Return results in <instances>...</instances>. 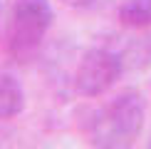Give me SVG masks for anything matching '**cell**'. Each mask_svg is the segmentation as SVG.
Returning <instances> with one entry per match:
<instances>
[{
  "label": "cell",
  "mask_w": 151,
  "mask_h": 149,
  "mask_svg": "<svg viewBox=\"0 0 151 149\" xmlns=\"http://www.w3.org/2000/svg\"><path fill=\"white\" fill-rule=\"evenodd\" d=\"M65 5H70V8H89L94 0H62Z\"/></svg>",
  "instance_id": "cell-6"
},
{
  "label": "cell",
  "mask_w": 151,
  "mask_h": 149,
  "mask_svg": "<svg viewBox=\"0 0 151 149\" xmlns=\"http://www.w3.org/2000/svg\"><path fill=\"white\" fill-rule=\"evenodd\" d=\"M122 57L111 50L94 47L87 50L74 72V87L84 97H99L109 90L122 74Z\"/></svg>",
  "instance_id": "cell-3"
},
{
  "label": "cell",
  "mask_w": 151,
  "mask_h": 149,
  "mask_svg": "<svg viewBox=\"0 0 151 149\" xmlns=\"http://www.w3.org/2000/svg\"><path fill=\"white\" fill-rule=\"evenodd\" d=\"M52 17L47 0H15L8 22V50L15 57H30L37 52Z\"/></svg>",
  "instance_id": "cell-2"
},
{
  "label": "cell",
  "mask_w": 151,
  "mask_h": 149,
  "mask_svg": "<svg viewBox=\"0 0 151 149\" xmlns=\"http://www.w3.org/2000/svg\"><path fill=\"white\" fill-rule=\"evenodd\" d=\"M119 22L127 27H149L151 25V0H124L119 5Z\"/></svg>",
  "instance_id": "cell-5"
},
{
  "label": "cell",
  "mask_w": 151,
  "mask_h": 149,
  "mask_svg": "<svg viewBox=\"0 0 151 149\" xmlns=\"http://www.w3.org/2000/svg\"><path fill=\"white\" fill-rule=\"evenodd\" d=\"M25 107V90L12 74L0 72V119L20 114Z\"/></svg>",
  "instance_id": "cell-4"
},
{
  "label": "cell",
  "mask_w": 151,
  "mask_h": 149,
  "mask_svg": "<svg viewBox=\"0 0 151 149\" xmlns=\"http://www.w3.org/2000/svg\"><path fill=\"white\" fill-rule=\"evenodd\" d=\"M144 127V102L136 92H122L92 119V144L127 147Z\"/></svg>",
  "instance_id": "cell-1"
}]
</instances>
